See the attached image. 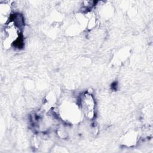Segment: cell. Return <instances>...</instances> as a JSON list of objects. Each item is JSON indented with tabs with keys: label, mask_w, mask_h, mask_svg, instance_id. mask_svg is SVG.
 I'll return each mask as SVG.
<instances>
[{
	"label": "cell",
	"mask_w": 153,
	"mask_h": 153,
	"mask_svg": "<svg viewBox=\"0 0 153 153\" xmlns=\"http://www.w3.org/2000/svg\"><path fill=\"white\" fill-rule=\"evenodd\" d=\"M59 114L63 120L70 123H77L83 116L78 102L69 99L62 102Z\"/></svg>",
	"instance_id": "cell-1"
},
{
	"label": "cell",
	"mask_w": 153,
	"mask_h": 153,
	"mask_svg": "<svg viewBox=\"0 0 153 153\" xmlns=\"http://www.w3.org/2000/svg\"><path fill=\"white\" fill-rule=\"evenodd\" d=\"M78 105L82 115L87 120H93L96 114V102L93 94L88 91L82 93L79 97Z\"/></svg>",
	"instance_id": "cell-2"
}]
</instances>
